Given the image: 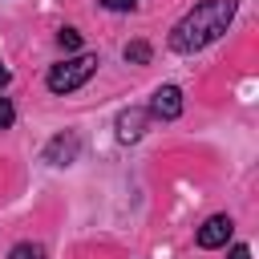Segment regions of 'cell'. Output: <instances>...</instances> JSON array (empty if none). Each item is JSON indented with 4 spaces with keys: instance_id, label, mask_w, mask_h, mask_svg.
Returning <instances> with one entry per match:
<instances>
[{
    "instance_id": "6da1fadb",
    "label": "cell",
    "mask_w": 259,
    "mask_h": 259,
    "mask_svg": "<svg viewBox=\"0 0 259 259\" xmlns=\"http://www.w3.org/2000/svg\"><path fill=\"white\" fill-rule=\"evenodd\" d=\"M235 12H239V0H198V4L170 28V36H166L170 53L194 57V53L210 49L214 40H223V32L231 28Z\"/></svg>"
},
{
    "instance_id": "7a4b0ae2",
    "label": "cell",
    "mask_w": 259,
    "mask_h": 259,
    "mask_svg": "<svg viewBox=\"0 0 259 259\" xmlns=\"http://www.w3.org/2000/svg\"><path fill=\"white\" fill-rule=\"evenodd\" d=\"M97 69H101V57H97V53H73V57H61L57 65H49V73H45V89H49L53 97H69V93L85 89V85L97 77Z\"/></svg>"
},
{
    "instance_id": "3957f363",
    "label": "cell",
    "mask_w": 259,
    "mask_h": 259,
    "mask_svg": "<svg viewBox=\"0 0 259 259\" xmlns=\"http://www.w3.org/2000/svg\"><path fill=\"white\" fill-rule=\"evenodd\" d=\"M182 109H186V97H182V85H174V81L158 85V89L150 93V105H146L150 121H178Z\"/></svg>"
},
{
    "instance_id": "277c9868",
    "label": "cell",
    "mask_w": 259,
    "mask_h": 259,
    "mask_svg": "<svg viewBox=\"0 0 259 259\" xmlns=\"http://www.w3.org/2000/svg\"><path fill=\"white\" fill-rule=\"evenodd\" d=\"M81 134L77 130H57L49 142H45V150H40V158L49 162V166H57V170H65V166H73L77 158H81Z\"/></svg>"
},
{
    "instance_id": "5b68a950",
    "label": "cell",
    "mask_w": 259,
    "mask_h": 259,
    "mask_svg": "<svg viewBox=\"0 0 259 259\" xmlns=\"http://www.w3.org/2000/svg\"><path fill=\"white\" fill-rule=\"evenodd\" d=\"M146 130H150V113H146V105H125V109H117V117H113V138H117L121 146L142 142Z\"/></svg>"
},
{
    "instance_id": "8992f818",
    "label": "cell",
    "mask_w": 259,
    "mask_h": 259,
    "mask_svg": "<svg viewBox=\"0 0 259 259\" xmlns=\"http://www.w3.org/2000/svg\"><path fill=\"white\" fill-rule=\"evenodd\" d=\"M231 235H235V219H231L227 210H219V214L202 219V227L194 231V243H198L202 251H219V247L231 243Z\"/></svg>"
},
{
    "instance_id": "52a82bcc",
    "label": "cell",
    "mask_w": 259,
    "mask_h": 259,
    "mask_svg": "<svg viewBox=\"0 0 259 259\" xmlns=\"http://www.w3.org/2000/svg\"><path fill=\"white\" fill-rule=\"evenodd\" d=\"M4 259H49V247L45 243H36V239H20V243H12L8 247V255Z\"/></svg>"
},
{
    "instance_id": "ba28073f",
    "label": "cell",
    "mask_w": 259,
    "mask_h": 259,
    "mask_svg": "<svg viewBox=\"0 0 259 259\" xmlns=\"http://www.w3.org/2000/svg\"><path fill=\"white\" fill-rule=\"evenodd\" d=\"M121 61H125V65H150V61H154V45H150V40H130V45L121 49Z\"/></svg>"
},
{
    "instance_id": "9c48e42d",
    "label": "cell",
    "mask_w": 259,
    "mask_h": 259,
    "mask_svg": "<svg viewBox=\"0 0 259 259\" xmlns=\"http://www.w3.org/2000/svg\"><path fill=\"white\" fill-rule=\"evenodd\" d=\"M57 49H61L65 57H73V53H85V49H81V32H77L73 24L57 28Z\"/></svg>"
},
{
    "instance_id": "30bf717a",
    "label": "cell",
    "mask_w": 259,
    "mask_h": 259,
    "mask_svg": "<svg viewBox=\"0 0 259 259\" xmlns=\"http://www.w3.org/2000/svg\"><path fill=\"white\" fill-rule=\"evenodd\" d=\"M12 125H16V105H12V97L0 93V130H12Z\"/></svg>"
},
{
    "instance_id": "8fae6325",
    "label": "cell",
    "mask_w": 259,
    "mask_h": 259,
    "mask_svg": "<svg viewBox=\"0 0 259 259\" xmlns=\"http://www.w3.org/2000/svg\"><path fill=\"white\" fill-rule=\"evenodd\" d=\"M105 12H130V8H138V0H97Z\"/></svg>"
},
{
    "instance_id": "7c38bea8",
    "label": "cell",
    "mask_w": 259,
    "mask_h": 259,
    "mask_svg": "<svg viewBox=\"0 0 259 259\" xmlns=\"http://www.w3.org/2000/svg\"><path fill=\"white\" fill-rule=\"evenodd\" d=\"M227 259H251V247H247V243H235V247L227 251Z\"/></svg>"
},
{
    "instance_id": "4fadbf2b",
    "label": "cell",
    "mask_w": 259,
    "mask_h": 259,
    "mask_svg": "<svg viewBox=\"0 0 259 259\" xmlns=\"http://www.w3.org/2000/svg\"><path fill=\"white\" fill-rule=\"evenodd\" d=\"M8 81H12V69H8V65H4V61H0V93H4V89H8Z\"/></svg>"
}]
</instances>
